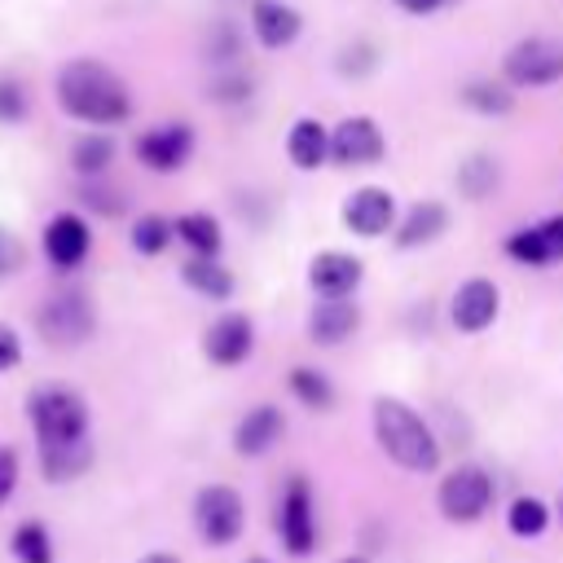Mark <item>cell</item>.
I'll return each mask as SVG.
<instances>
[{
    "label": "cell",
    "instance_id": "cell-20",
    "mask_svg": "<svg viewBox=\"0 0 563 563\" xmlns=\"http://www.w3.org/2000/svg\"><path fill=\"white\" fill-rule=\"evenodd\" d=\"M444 229H449V211H444V202H435V198L413 202V207L400 211V220H396V246H400V251L431 246Z\"/></svg>",
    "mask_w": 563,
    "mask_h": 563
},
{
    "label": "cell",
    "instance_id": "cell-15",
    "mask_svg": "<svg viewBox=\"0 0 563 563\" xmlns=\"http://www.w3.org/2000/svg\"><path fill=\"white\" fill-rule=\"evenodd\" d=\"M506 255L515 264H528V268H545V264H559L563 260V216H550L541 224H528L519 233L506 238Z\"/></svg>",
    "mask_w": 563,
    "mask_h": 563
},
{
    "label": "cell",
    "instance_id": "cell-21",
    "mask_svg": "<svg viewBox=\"0 0 563 563\" xmlns=\"http://www.w3.org/2000/svg\"><path fill=\"white\" fill-rule=\"evenodd\" d=\"M286 158L299 172H317L330 158V128L321 119H295L286 132Z\"/></svg>",
    "mask_w": 563,
    "mask_h": 563
},
{
    "label": "cell",
    "instance_id": "cell-27",
    "mask_svg": "<svg viewBox=\"0 0 563 563\" xmlns=\"http://www.w3.org/2000/svg\"><path fill=\"white\" fill-rule=\"evenodd\" d=\"M506 528H510V537L532 541V537H541V532L550 528V506H545L541 497H532V493H519V497L506 506Z\"/></svg>",
    "mask_w": 563,
    "mask_h": 563
},
{
    "label": "cell",
    "instance_id": "cell-35",
    "mask_svg": "<svg viewBox=\"0 0 563 563\" xmlns=\"http://www.w3.org/2000/svg\"><path fill=\"white\" fill-rule=\"evenodd\" d=\"M13 488H18V453L0 444V506L13 497Z\"/></svg>",
    "mask_w": 563,
    "mask_h": 563
},
{
    "label": "cell",
    "instance_id": "cell-14",
    "mask_svg": "<svg viewBox=\"0 0 563 563\" xmlns=\"http://www.w3.org/2000/svg\"><path fill=\"white\" fill-rule=\"evenodd\" d=\"M365 277V264L347 251H321L308 264V286L317 299H352Z\"/></svg>",
    "mask_w": 563,
    "mask_h": 563
},
{
    "label": "cell",
    "instance_id": "cell-23",
    "mask_svg": "<svg viewBox=\"0 0 563 563\" xmlns=\"http://www.w3.org/2000/svg\"><path fill=\"white\" fill-rule=\"evenodd\" d=\"M180 277H185V286L194 290V295H202V299H229L233 290H238V282H233V273L220 264V260H198V255H189L185 260V268H180Z\"/></svg>",
    "mask_w": 563,
    "mask_h": 563
},
{
    "label": "cell",
    "instance_id": "cell-32",
    "mask_svg": "<svg viewBox=\"0 0 563 563\" xmlns=\"http://www.w3.org/2000/svg\"><path fill=\"white\" fill-rule=\"evenodd\" d=\"M31 114V92L18 75H0V123H22Z\"/></svg>",
    "mask_w": 563,
    "mask_h": 563
},
{
    "label": "cell",
    "instance_id": "cell-34",
    "mask_svg": "<svg viewBox=\"0 0 563 563\" xmlns=\"http://www.w3.org/2000/svg\"><path fill=\"white\" fill-rule=\"evenodd\" d=\"M339 70H343V75H369V70H374V48H369V44H356V53L343 48Z\"/></svg>",
    "mask_w": 563,
    "mask_h": 563
},
{
    "label": "cell",
    "instance_id": "cell-28",
    "mask_svg": "<svg viewBox=\"0 0 563 563\" xmlns=\"http://www.w3.org/2000/svg\"><path fill=\"white\" fill-rule=\"evenodd\" d=\"M110 163H114V141H110V136H84V141H75V150H70V167H75L84 180H97Z\"/></svg>",
    "mask_w": 563,
    "mask_h": 563
},
{
    "label": "cell",
    "instance_id": "cell-36",
    "mask_svg": "<svg viewBox=\"0 0 563 563\" xmlns=\"http://www.w3.org/2000/svg\"><path fill=\"white\" fill-rule=\"evenodd\" d=\"M18 361H22V343H18V330L0 321V374H4V369H13Z\"/></svg>",
    "mask_w": 563,
    "mask_h": 563
},
{
    "label": "cell",
    "instance_id": "cell-16",
    "mask_svg": "<svg viewBox=\"0 0 563 563\" xmlns=\"http://www.w3.org/2000/svg\"><path fill=\"white\" fill-rule=\"evenodd\" d=\"M88 251H92V233L75 211H66V216L44 224V255H48L53 268L70 273V268H79L88 260Z\"/></svg>",
    "mask_w": 563,
    "mask_h": 563
},
{
    "label": "cell",
    "instance_id": "cell-11",
    "mask_svg": "<svg viewBox=\"0 0 563 563\" xmlns=\"http://www.w3.org/2000/svg\"><path fill=\"white\" fill-rule=\"evenodd\" d=\"M396 220H400L396 198L378 185H361L343 198V229L356 238H383L387 229H396Z\"/></svg>",
    "mask_w": 563,
    "mask_h": 563
},
{
    "label": "cell",
    "instance_id": "cell-5",
    "mask_svg": "<svg viewBox=\"0 0 563 563\" xmlns=\"http://www.w3.org/2000/svg\"><path fill=\"white\" fill-rule=\"evenodd\" d=\"M35 330L48 347H79L92 339L97 330V312H92V299L84 290H57L48 295L40 308H35Z\"/></svg>",
    "mask_w": 563,
    "mask_h": 563
},
{
    "label": "cell",
    "instance_id": "cell-22",
    "mask_svg": "<svg viewBox=\"0 0 563 563\" xmlns=\"http://www.w3.org/2000/svg\"><path fill=\"white\" fill-rule=\"evenodd\" d=\"M457 101L471 114H484V119H501V114L515 110V92H510L506 79H471V84H462Z\"/></svg>",
    "mask_w": 563,
    "mask_h": 563
},
{
    "label": "cell",
    "instance_id": "cell-2",
    "mask_svg": "<svg viewBox=\"0 0 563 563\" xmlns=\"http://www.w3.org/2000/svg\"><path fill=\"white\" fill-rule=\"evenodd\" d=\"M369 427H374V440L387 453V462H396L400 471H409V475L440 471L444 453H440V440H435L431 422L413 405H405L400 396H378L369 405Z\"/></svg>",
    "mask_w": 563,
    "mask_h": 563
},
{
    "label": "cell",
    "instance_id": "cell-13",
    "mask_svg": "<svg viewBox=\"0 0 563 563\" xmlns=\"http://www.w3.org/2000/svg\"><path fill=\"white\" fill-rule=\"evenodd\" d=\"M194 154V128L189 123H158L136 136V158L150 172H176Z\"/></svg>",
    "mask_w": 563,
    "mask_h": 563
},
{
    "label": "cell",
    "instance_id": "cell-10",
    "mask_svg": "<svg viewBox=\"0 0 563 563\" xmlns=\"http://www.w3.org/2000/svg\"><path fill=\"white\" fill-rule=\"evenodd\" d=\"M501 312V290L488 277H466L449 299V321L462 334H484Z\"/></svg>",
    "mask_w": 563,
    "mask_h": 563
},
{
    "label": "cell",
    "instance_id": "cell-8",
    "mask_svg": "<svg viewBox=\"0 0 563 563\" xmlns=\"http://www.w3.org/2000/svg\"><path fill=\"white\" fill-rule=\"evenodd\" d=\"M501 79L510 88H550V84H559L563 79V44H554L545 35L519 40L501 57Z\"/></svg>",
    "mask_w": 563,
    "mask_h": 563
},
{
    "label": "cell",
    "instance_id": "cell-6",
    "mask_svg": "<svg viewBox=\"0 0 563 563\" xmlns=\"http://www.w3.org/2000/svg\"><path fill=\"white\" fill-rule=\"evenodd\" d=\"M194 528L216 550L233 545L246 528V497L233 484H202L194 497Z\"/></svg>",
    "mask_w": 563,
    "mask_h": 563
},
{
    "label": "cell",
    "instance_id": "cell-4",
    "mask_svg": "<svg viewBox=\"0 0 563 563\" xmlns=\"http://www.w3.org/2000/svg\"><path fill=\"white\" fill-rule=\"evenodd\" d=\"M493 497H497V484L484 466L475 462H462L453 466L449 475H440V488H435V510L444 523H479L488 510H493Z\"/></svg>",
    "mask_w": 563,
    "mask_h": 563
},
{
    "label": "cell",
    "instance_id": "cell-33",
    "mask_svg": "<svg viewBox=\"0 0 563 563\" xmlns=\"http://www.w3.org/2000/svg\"><path fill=\"white\" fill-rule=\"evenodd\" d=\"M211 97L224 101V106H238V101L251 97V79H246L242 70H216V79H211Z\"/></svg>",
    "mask_w": 563,
    "mask_h": 563
},
{
    "label": "cell",
    "instance_id": "cell-31",
    "mask_svg": "<svg viewBox=\"0 0 563 563\" xmlns=\"http://www.w3.org/2000/svg\"><path fill=\"white\" fill-rule=\"evenodd\" d=\"M172 238H176V229H172V220H163V216H141V220L132 224V251H136V255H163Z\"/></svg>",
    "mask_w": 563,
    "mask_h": 563
},
{
    "label": "cell",
    "instance_id": "cell-25",
    "mask_svg": "<svg viewBox=\"0 0 563 563\" xmlns=\"http://www.w3.org/2000/svg\"><path fill=\"white\" fill-rule=\"evenodd\" d=\"M286 387H290V396H295L303 409H312V413H330V409H334V383H330V374H321L317 365H295V369L286 374Z\"/></svg>",
    "mask_w": 563,
    "mask_h": 563
},
{
    "label": "cell",
    "instance_id": "cell-39",
    "mask_svg": "<svg viewBox=\"0 0 563 563\" xmlns=\"http://www.w3.org/2000/svg\"><path fill=\"white\" fill-rule=\"evenodd\" d=\"M136 563H180L176 554H167V550H154V554H141Z\"/></svg>",
    "mask_w": 563,
    "mask_h": 563
},
{
    "label": "cell",
    "instance_id": "cell-42",
    "mask_svg": "<svg viewBox=\"0 0 563 563\" xmlns=\"http://www.w3.org/2000/svg\"><path fill=\"white\" fill-rule=\"evenodd\" d=\"M559 515H563V497H559Z\"/></svg>",
    "mask_w": 563,
    "mask_h": 563
},
{
    "label": "cell",
    "instance_id": "cell-29",
    "mask_svg": "<svg viewBox=\"0 0 563 563\" xmlns=\"http://www.w3.org/2000/svg\"><path fill=\"white\" fill-rule=\"evenodd\" d=\"M9 545H13V559H18V563H53V537H48V528L35 523V519L18 523Z\"/></svg>",
    "mask_w": 563,
    "mask_h": 563
},
{
    "label": "cell",
    "instance_id": "cell-37",
    "mask_svg": "<svg viewBox=\"0 0 563 563\" xmlns=\"http://www.w3.org/2000/svg\"><path fill=\"white\" fill-rule=\"evenodd\" d=\"M18 264H22V246H18V238L9 229H0V277H9Z\"/></svg>",
    "mask_w": 563,
    "mask_h": 563
},
{
    "label": "cell",
    "instance_id": "cell-26",
    "mask_svg": "<svg viewBox=\"0 0 563 563\" xmlns=\"http://www.w3.org/2000/svg\"><path fill=\"white\" fill-rule=\"evenodd\" d=\"M92 466V440L84 444H62V449H40V471L48 484H70Z\"/></svg>",
    "mask_w": 563,
    "mask_h": 563
},
{
    "label": "cell",
    "instance_id": "cell-12",
    "mask_svg": "<svg viewBox=\"0 0 563 563\" xmlns=\"http://www.w3.org/2000/svg\"><path fill=\"white\" fill-rule=\"evenodd\" d=\"M202 352H207V361L220 365V369H233V365L251 361V352H255V321H251L246 312H224V317H216V321L207 325V334H202Z\"/></svg>",
    "mask_w": 563,
    "mask_h": 563
},
{
    "label": "cell",
    "instance_id": "cell-24",
    "mask_svg": "<svg viewBox=\"0 0 563 563\" xmlns=\"http://www.w3.org/2000/svg\"><path fill=\"white\" fill-rule=\"evenodd\" d=\"M172 229H176V238H180L198 260H220L224 233H220V220H216V216H207V211H189V216H180Z\"/></svg>",
    "mask_w": 563,
    "mask_h": 563
},
{
    "label": "cell",
    "instance_id": "cell-38",
    "mask_svg": "<svg viewBox=\"0 0 563 563\" xmlns=\"http://www.w3.org/2000/svg\"><path fill=\"white\" fill-rule=\"evenodd\" d=\"M400 13H413V18H427V13H440V9H449L453 0H391Z\"/></svg>",
    "mask_w": 563,
    "mask_h": 563
},
{
    "label": "cell",
    "instance_id": "cell-19",
    "mask_svg": "<svg viewBox=\"0 0 563 563\" xmlns=\"http://www.w3.org/2000/svg\"><path fill=\"white\" fill-rule=\"evenodd\" d=\"M303 31L299 9H290L286 0H255L251 4V35L260 40V48H290Z\"/></svg>",
    "mask_w": 563,
    "mask_h": 563
},
{
    "label": "cell",
    "instance_id": "cell-18",
    "mask_svg": "<svg viewBox=\"0 0 563 563\" xmlns=\"http://www.w3.org/2000/svg\"><path fill=\"white\" fill-rule=\"evenodd\" d=\"M361 330V308L352 299H317L308 312V339L317 347H339Z\"/></svg>",
    "mask_w": 563,
    "mask_h": 563
},
{
    "label": "cell",
    "instance_id": "cell-9",
    "mask_svg": "<svg viewBox=\"0 0 563 563\" xmlns=\"http://www.w3.org/2000/svg\"><path fill=\"white\" fill-rule=\"evenodd\" d=\"M387 154V136L369 114H352L330 128V158L339 167H374Z\"/></svg>",
    "mask_w": 563,
    "mask_h": 563
},
{
    "label": "cell",
    "instance_id": "cell-41",
    "mask_svg": "<svg viewBox=\"0 0 563 563\" xmlns=\"http://www.w3.org/2000/svg\"><path fill=\"white\" fill-rule=\"evenodd\" d=\"M246 563H268V559H246Z\"/></svg>",
    "mask_w": 563,
    "mask_h": 563
},
{
    "label": "cell",
    "instance_id": "cell-17",
    "mask_svg": "<svg viewBox=\"0 0 563 563\" xmlns=\"http://www.w3.org/2000/svg\"><path fill=\"white\" fill-rule=\"evenodd\" d=\"M286 435V413L277 405H255L233 427V453L238 457H264Z\"/></svg>",
    "mask_w": 563,
    "mask_h": 563
},
{
    "label": "cell",
    "instance_id": "cell-40",
    "mask_svg": "<svg viewBox=\"0 0 563 563\" xmlns=\"http://www.w3.org/2000/svg\"><path fill=\"white\" fill-rule=\"evenodd\" d=\"M334 563H369L365 554H343V559H334Z\"/></svg>",
    "mask_w": 563,
    "mask_h": 563
},
{
    "label": "cell",
    "instance_id": "cell-7",
    "mask_svg": "<svg viewBox=\"0 0 563 563\" xmlns=\"http://www.w3.org/2000/svg\"><path fill=\"white\" fill-rule=\"evenodd\" d=\"M277 537H282V550L290 559H308L317 550V497H312V484L308 475H290L282 497H277Z\"/></svg>",
    "mask_w": 563,
    "mask_h": 563
},
{
    "label": "cell",
    "instance_id": "cell-30",
    "mask_svg": "<svg viewBox=\"0 0 563 563\" xmlns=\"http://www.w3.org/2000/svg\"><path fill=\"white\" fill-rule=\"evenodd\" d=\"M457 189H462L471 202L488 198V194L497 189V163H493L488 154H471V158L457 167Z\"/></svg>",
    "mask_w": 563,
    "mask_h": 563
},
{
    "label": "cell",
    "instance_id": "cell-3",
    "mask_svg": "<svg viewBox=\"0 0 563 563\" xmlns=\"http://www.w3.org/2000/svg\"><path fill=\"white\" fill-rule=\"evenodd\" d=\"M26 418L35 427L40 449H62V444H84L88 440V405L66 383L35 387L26 396Z\"/></svg>",
    "mask_w": 563,
    "mask_h": 563
},
{
    "label": "cell",
    "instance_id": "cell-1",
    "mask_svg": "<svg viewBox=\"0 0 563 563\" xmlns=\"http://www.w3.org/2000/svg\"><path fill=\"white\" fill-rule=\"evenodd\" d=\"M57 106L79 119V123H97V128H114L123 119H132V92L128 84L97 57H75L57 70Z\"/></svg>",
    "mask_w": 563,
    "mask_h": 563
}]
</instances>
